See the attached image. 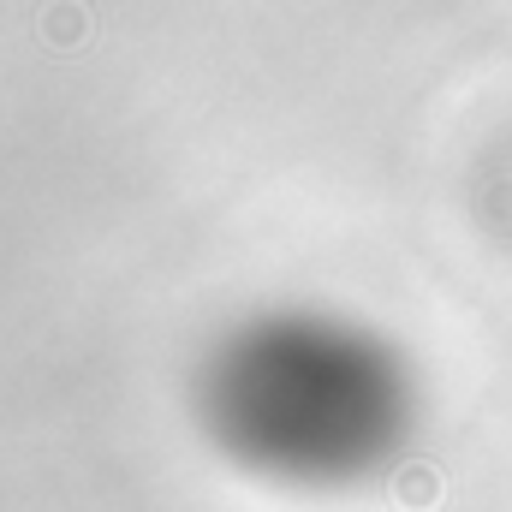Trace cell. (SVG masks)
I'll return each instance as SVG.
<instances>
[{
  "mask_svg": "<svg viewBox=\"0 0 512 512\" xmlns=\"http://www.w3.org/2000/svg\"><path fill=\"white\" fill-rule=\"evenodd\" d=\"M393 501H399L405 512H435L441 507V471H435L429 459L399 465V477H393Z\"/></svg>",
  "mask_w": 512,
  "mask_h": 512,
  "instance_id": "1",
  "label": "cell"
},
{
  "mask_svg": "<svg viewBox=\"0 0 512 512\" xmlns=\"http://www.w3.org/2000/svg\"><path fill=\"white\" fill-rule=\"evenodd\" d=\"M42 24H48L42 36H48V42H60V48H78V42L90 36V30H84V24H90V18H84V6H48V12H42Z\"/></svg>",
  "mask_w": 512,
  "mask_h": 512,
  "instance_id": "2",
  "label": "cell"
}]
</instances>
